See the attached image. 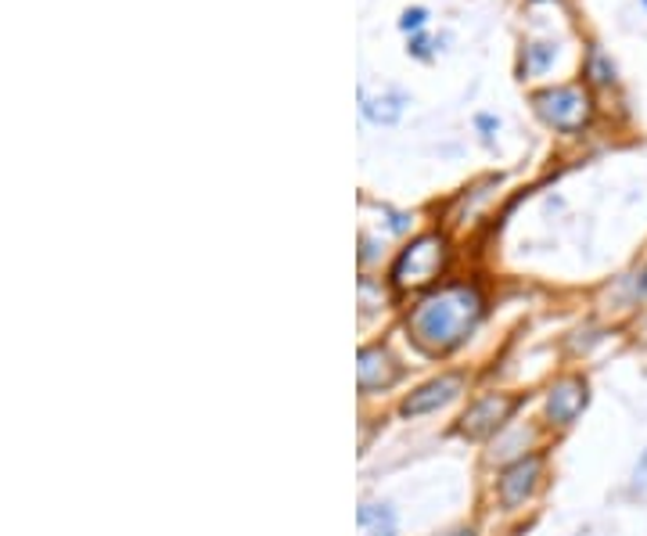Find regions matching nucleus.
<instances>
[{
  "label": "nucleus",
  "instance_id": "obj_1",
  "mask_svg": "<svg viewBox=\"0 0 647 536\" xmlns=\"http://www.w3.org/2000/svg\"><path fill=\"white\" fill-rule=\"evenodd\" d=\"M482 317H486V296L479 292V285L454 281L410 306L407 335L421 354L446 357L471 339V331L479 328Z\"/></svg>",
  "mask_w": 647,
  "mask_h": 536
},
{
  "label": "nucleus",
  "instance_id": "obj_2",
  "mask_svg": "<svg viewBox=\"0 0 647 536\" xmlns=\"http://www.w3.org/2000/svg\"><path fill=\"white\" fill-rule=\"evenodd\" d=\"M446 267H450V238L439 231H428L421 238H414L407 249L396 256L389 281L399 296L421 292V288H431L442 278Z\"/></svg>",
  "mask_w": 647,
  "mask_h": 536
},
{
  "label": "nucleus",
  "instance_id": "obj_3",
  "mask_svg": "<svg viewBox=\"0 0 647 536\" xmlns=\"http://www.w3.org/2000/svg\"><path fill=\"white\" fill-rule=\"evenodd\" d=\"M536 116L558 133H579L590 127L594 119V98L583 83H565V87H547L532 95Z\"/></svg>",
  "mask_w": 647,
  "mask_h": 536
},
{
  "label": "nucleus",
  "instance_id": "obj_4",
  "mask_svg": "<svg viewBox=\"0 0 647 536\" xmlns=\"http://www.w3.org/2000/svg\"><path fill=\"white\" fill-rule=\"evenodd\" d=\"M526 404L521 393H486L479 396L465 415H460V436L468 439H492L500 428L515 418V410Z\"/></svg>",
  "mask_w": 647,
  "mask_h": 536
},
{
  "label": "nucleus",
  "instance_id": "obj_5",
  "mask_svg": "<svg viewBox=\"0 0 647 536\" xmlns=\"http://www.w3.org/2000/svg\"><path fill=\"white\" fill-rule=\"evenodd\" d=\"M587 407H590V381L583 375H565L547 389L544 415L550 428H568L579 421V415Z\"/></svg>",
  "mask_w": 647,
  "mask_h": 536
},
{
  "label": "nucleus",
  "instance_id": "obj_6",
  "mask_svg": "<svg viewBox=\"0 0 647 536\" xmlns=\"http://www.w3.org/2000/svg\"><path fill=\"white\" fill-rule=\"evenodd\" d=\"M539 479H544V457L539 454H526L518 457V461H511L497 479V500L504 512H518L521 504H526L532 494Z\"/></svg>",
  "mask_w": 647,
  "mask_h": 536
},
{
  "label": "nucleus",
  "instance_id": "obj_7",
  "mask_svg": "<svg viewBox=\"0 0 647 536\" xmlns=\"http://www.w3.org/2000/svg\"><path fill=\"white\" fill-rule=\"evenodd\" d=\"M468 386V375L460 371H450V375H439L425 381L421 389H414L404 404H399V415L404 418H425V415H436V410H442L446 404H454L460 393H465Z\"/></svg>",
  "mask_w": 647,
  "mask_h": 536
},
{
  "label": "nucleus",
  "instance_id": "obj_8",
  "mask_svg": "<svg viewBox=\"0 0 647 536\" xmlns=\"http://www.w3.org/2000/svg\"><path fill=\"white\" fill-rule=\"evenodd\" d=\"M404 378V364L392 357L389 346H364L360 357H357V381H360V393L371 396L396 386Z\"/></svg>",
  "mask_w": 647,
  "mask_h": 536
},
{
  "label": "nucleus",
  "instance_id": "obj_9",
  "mask_svg": "<svg viewBox=\"0 0 647 536\" xmlns=\"http://www.w3.org/2000/svg\"><path fill=\"white\" fill-rule=\"evenodd\" d=\"M357 526L360 536H396V512L389 504H360Z\"/></svg>",
  "mask_w": 647,
  "mask_h": 536
},
{
  "label": "nucleus",
  "instance_id": "obj_10",
  "mask_svg": "<svg viewBox=\"0 0 647 536\" xmlns=\"http://www.w3.org/2000/svg\"><path fill=\"white\" fill-rule=\"evenodd\" d=\"M407 101L399 95H381V98H364V116L371 122H381V127H392L404 116Z\"/></svg>",
  "mask_w": 647,
  "mask_h": 536
},
{
  "label": "nucleus",
  "instance_id": "obj_11",
  "mask_svg": "<svg viewBox=\"0 0 647 536\" xmlns=\"http://www.w3.org/2000/svg\"><path fill=\"white\" fill-rule=\"evenodd\" d=\"M587 76H590V83H597V87H611L615 83V61L605 54V51H590V58H587Z\"/></svg>",
  "mask_w": 647,
  "mask_h": 536
},
{
  "label": "nucleus",
  "instance_id": "obj_12",
  "mask_svg": "<svg viewBox=\"0 0 647 536\" xmlns=\"http://www.w3.org/2000/svg\"><path fill=\"white\" fill-rule=\"evenodd\" d=\"M532 69H544L547 66V61H550V48H547V43H532Z\"/></svg>",
  "mask_w": 647,
  "mask_h": 536
},
{
  "label": "nucleus",
  "instance_id": "obj_13",
  "mask_svg": "<svg viewBox=\"0 0 647 536\" xmlns=\"http://www.w3.org/2000/svg\"><path fill=\"white\" fill-rule=\"evenodd\" d=\"M421 22H425V11L421 8L404 11V19H399V26H404V29H421Z\"/></svg>",
  "mask_w": 647,
  "mask_h": 536
},
{
  "label": "nucleus",
  "instance_id": "obj_14",
  "mask_svg": "<svg viewBox=\"0 0 647 536\" xmlns=\"http://www.w3.org/2000/svg\"><path fill=\"white\" fill-rule=\"evenodd\" d=\"M634 486H637V489H647V450H644V461H637V472H634Z\"/></svg>",
  "mask_w": 647,
  "mask_h": 536
},
{
  "label": "nucleus",
  "instance_id": "obj_15",
  "mask_svg": "<svg viewBox=\"0 0 647 536\" xmlns=\"http://www.w3.org/2000/svg\"><path fill=\"white\" fill-rule=\"evenodd\" d=\"M637 346H644V349H647V317L637 325Z\"/></svg>",
  "mask_w": 647,
  "mask_h": 536
},
{
  "label": "nucleus",
  "instance_id": "obj_16",
  "mask_svg": "<svg viewBox=\"0 0 647 536\" xmlns=\"http://www.w3.org/2000/svg\"><path fill=\"white\" fill-rule=\"evenodd\" d=\"M439 536H479L471 526H457V529H450V533H439Z\"/></svg>",
  "mask_w": 647,
  "mask_h": 536
},
{
  "label": "nucleus",
  "instance_id": "obj_17",
  "mask_svg": "<svg viewBox=\"0 0 647 536\" xmlns=\"http://www.w3.org/2000/svg\"><path fill=\"white\" fill-rule=\"evenodd\" d=\"M640 288H644V299H647V267L640 270Z\"/></svg>",
  "mask_w": 647,
  "mask_h": 536
},
{
  "label": "nucleus",
  "instance_id": "obj_18",
  "mask_svg": "<svg viewBox=\"0 0 647 536\" xmlns=\"http://www.w3.org/2000/svg\"><path fill=\"white\" fill-rule=\"evenodd\" d=\"M644 8H647V0H644Z\"/></svg>",
  "mask_w": 647,
  "mask_h": 536
}]
</instances>
